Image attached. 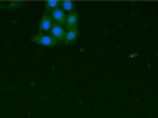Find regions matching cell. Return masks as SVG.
I'll use <instances>...</instances> for the list:
<instances>
[{
	"mask_svg": "<svg viewBox=\"0 0 158 118\" xmlns=\"http://www.w3.org/2000/svg\"><path fill=\"white\" fill-rule=\"evenodd\" d=\"M30 39L33 42H35V44L42 45V46H57L60 44L51 34H44V33H38L37 35H33Z\"/></svg>",
	"mask_w": 158,
	"mask_h": 118,
	"instance_id": "obj_1",
	"label": "cell"
},
{
	"mask_svg": "<svg viewBox=\"0 0 158 118\" xmlns=\"http://www.w3.org/2000/svg\"><path fill=\"white\" fill-rule=\"evenodd\" d=\"M52 26H53V21H52L51 15L45 14L41 18V22H40V33H44V34H48L52 30Z\"/></svg>",
	"mask_w": 158,
	"mask_h": 118,
	"instance_id": "obj_2",
	"label": "cell"
},
{
	"mask_svg": "<svg viewBox=\"0 0 158 118\" xmlns=\"http://www.w3.org/2000/svg\"><path fill=\"white\" fill-rule=\"evenodd\" d=\"M51 35L53 37L57 42H63L64 41V37H65V30L63 26L60 25H56L53 23V26H52V30H51Z\"/></svg>",
	"mask_w": 158,
	"mask_h": 118,
	"instance_id": "obj_3",
	"label": "cell"
},
{
	"mask_svg": "<svg viewBox=\"0 0 158 118\" xmlns=\"http://www.w3.org/2000/svg\"><path fill=\"white\" fill-rule=\"evenodd\" d=\"M51 18H52V21H53V23L61 26L63 23H65V18H67V15H65V12L61 8H57V10L51 11Z\"/></svg>",
	"mask_w": 158,
	"mask_h": 118,
	"instance_id": "obj_4",
	"label": "cell"
},
{
	"mask_svg": "<svg viewBox=\"0 0 158 118\" xmlns=\"http://www.w3.org/2000/svg\"><path fill=\"white\" fill-rule=\"evenodd\" d=\"M78 21H79V15L77 11H72L70 14L67 15V18H65V29L68 30H71V29L77 27L78 26Z\"/></svg>",
	"mask_w": 158,
	"mask_h": 118,
	"instance_id": "obj_5",
	"label": "cell"
},
{
	"mask_svg": "<svg viewBox=\"0 0 158 118\" xmlns=\"http://www.w3.org/2000/svg\"><path fill=\"white\" fill-rule=\"evenodd\" d=\"M79 37V29H78V26L77 27H74V29H71V30H68V31H65V37H64V44H67V45H71V44H74L75 41L78 39Z\"/></svg>",
	"mask_w": 158,
	"mask_h": 118,
	"instance_id": "obj_6",
	"label": "cell"
},
{
	"mask_svg": "<svg viewBox=\"0 0 158 118\" xmlns=\"http://www.w3.org/2000/svg\"><path fill=\"white\" fill-rule=\"evenodd\" d=\"M60 7L63 11H68V14H70V12L74 11V2H71V0H63V2H60Z\"/></svg>",
	"mask_w": 158,
	"mask_h": 118,
	"instance_id": "obj_7",
	"label": "cell"
},
{
	"mask_svg": "<svg viewBox=\"0 0 158 118\" xmlns=\"http://www.w3.org/2000/svg\"><path fill=\"white\" fill-rule=\"evenodd\" d=\"M59 6H60V2H59V0H48V2L45 3V8H47L48 11H53V10H57Z\"/></svg>",
	"mask_w": 158,
	"mask_h": 118,
	"instance_id": "obj_8",
	"label": "cell"
},
{
	"mask_svg": "<svg viewBox=\"0 0 158 118\" xmlns=\"http://www.w3.org/2000/svg\"><path fill=\"white\" fill-rule=\"evenodd\" d=\"M21 6H22V2H11L10 6H4V7L8 10H14V8H19Z\"/></svg>",
	"mask_w": 158,
	"mask_h": 118,
	"instance_id": "obj_9",
	"label": "cell"
}]
</instances>
